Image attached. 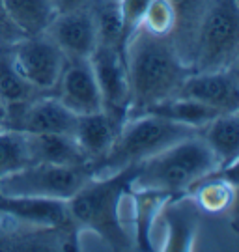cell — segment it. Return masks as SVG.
<instances>
[{"label":"cell","mask_w":239,"mask_h":252,"mask_svg":"<svg viewBox=\"0 0 239 252\" xmlns=\"http://www.w3.org/2000/svg\"><path fill=\"white\" fill-rule=\"evenodd\" d=\"M125 63L131 84V107L127 118L163 99L174 97L187 77L195 71L185 62L176 41L138 28L125 41Z\"/></svg>","instance_id":"obj_1"},{"label":"cell","mask_w":239,"mask_h":252,"mask_svg":"<svg viewBox=\"0 0 239 252\" xmlns=\"http://www.w3.org/2000/svg\"><path fill=\"white\" fill-rule=\"evenodd\" d=\"M133 166L124 170L92 176L69 200V215L75 224L88 228L114 251H127L135 245L122 222V202L131 192Z\"/></svg>","instance_id":"obj_2"},{"label":"cell","mask_w":239,"mask_h":252,"mask_svg":"<svg viewBox=\"0 0 239 252\" xmlns=\"http://www.w3.org/2000/svg\"><path fill=\"white\" fill-rule=\"evenodd\" d=\"M217 168V157L200 133H196L135 164L131 189L159 190L169 196H179L193 190L198 181Z\"/></svg>","instance_id":"obj_3"},{"label":"cell","mask_w":239,"mask_h":252,"mask_svg":"<svg viewBox=\"0 0 239 252\" xmlns=\"http://www.w3.org/2000/svg\"><path fill=\"white\" fill-rule=\"evenodd\" d=\"M196 133H200V129L181 126L167 118L137 114L122 124L112 148L101 161L90 164V168L94 176L124 170Z\"/></svg>","instance_id":"obj_4"},{"label":"cell","mask_w":239,"mask_h":252,"mask_svg":"<svg viewBox=\"0 0 239 252\" xmlns=\"http://www.w3.org/2000/svg\"><path fill=\"white\" fill-rule=\"evenodd\" d=\"M238 0H205L193 39L195 71L234 67L238 56Z\"/></svg>","instance_id":"obj_5"},{"label":"cell","mask_w":239,"mask_h":252,"mask_svg":"<svg viewBox=\"0 0 239 252\" xmlns=\"http://www.w3.org/2000/svg\"><path fill=\"white\" fill-rule=\"evenodd\" d=\"M90 164H51L30 162L0 176V194L68 200L92 178Z\"/></svg>","instance_id":"obj_6"},{"label":"cell","mask_w":239,"mask_h":252,"mask_svg":"<svg viewBox=\"0 0 239 252\" xmlns=\"http://www.w3.org/2000/svg\"><path fill=\"white\" fill-rule=\"evenodd\" d=\"M88 60L98 81L103 110L124 124L131 107V84L124 49L98 43Z\"/></svg>","instance_id":"obj_7"},{"label":"cell","mask_w":239,"mask_h":252,"mask_svg":"<svg viewBox=\"0 0 239 252\" xmlns=\"http://www.w3.org/2000/svg\"><path fill=\"white\" fill-rule=\"evenodd\" d=\"M9 56L17 71L37 92H54L68 60L45 34L23 36Z\"/></svg>","instance_id":"obj_8"},{"label":"cell","mask_w":239,"mask_h":252,"mask_svg":"<svg viewBox=\"0 0 239 252\" xmlns=\"http://www.w3.org/2000/svg\"><path fill=\"white\" fill-rule=\"evenodd\" d=\"M77 114L71 112L56 95L34 97L25 105L6 108L0 129L17 131L25 135L35 133H66L71 135L75 129Z\"/></svg>","instance_id":"obj_9"},{"label":"cell","mask_w":239,"mask_h":252,"mask_svg":"<svg viewBox=\"0 0 239 252\" xmlns=\"http://www.w3.org/2000/svg\"><path fill=\"white\" fill-rule=\"evenodd\" d=\"M176 95H183L219 112H236L239 108V81L236 65L213 71H193L179 86Z\"/></svg>","instance_id":"obj_10"},{"label":"cell","mask_w":239,"mask_h":252,"mask_svg":"<svg viewBox=\"0 0 239 252\" xmlns=\"http://www.w3.org/2000/svg\"><path fill=\"white\" fill-rule=\"evenodd\" d=\"M66 58H90L98 47V32L90 8L58 11L43 32Z\"/></svg>","instance_id":"obj_11"},{"label":"cell","mask_w":239,"mask_h":252,"mask_svg":"<svg viewBox=\"0 0 239 252\" xmlns=\"http://www.w3.org/2000/svg\"><path fill=\"white\" fill-rule=\"evenodd\" d=\"M54 92L77 116L103 110L98 81L88 58H68Z\"/></svg>","instance_id":"obj_12"},{"label":"cell","mask_w":239,"mask_h":252,"mask_svg":"<svg viewBox=\"0 0 239 252\" xmlns=\"http://www.w3.org/2000/svg\"><path fill=\"white\" fill-rule=\"evenodd\" d=\"M0 215L15 219L37 228L64 230L73 224L66 200L34 198V196H4L0 194Z\"/></svg>","instance_id":"obj_13"},{"label":"cell","mask_w":239,"mask_h":252,"mask_svg":"<svg viewBox=\"0 0 239 252\" xmlns=\"http://www.w3.org/2000/svg\"><path fill=\"white\" fill-rule=\"evenodd\" d=\"M120 127H122V122L106 114L105 110H98V112L77 116L75 129L71 135L82 153L86 155L90 164H94L101 161L112 148Z\"/></svg>","instance_id":"obj_14"},{"label":"cell","mask_w":239,"mask_h":252,"mask_svg":"<svg viewBox=\"0 0 239 252\" xmlns=\"http://www.w3.org/2000/svg\"><path fill=\"white\" fill-rule=\"evenodd\" d=\"M25 135V133H23ZM28 164L30 162H51V164H90L73 135L66 133H35L25 135Z\"/></svg>","instance_id":"obj_15"},{"label":"cell","mask_w":239,"mask_h":252,"mask_svg":"<svg viewBox=\"0 0 239 252\" xmlns=\"http://www.w3.org/2000/svg\"><path fill=\"white\" fill-rule=\"evenodd\" d=\"M163 220L169 228V239L163 251H191L198 224V206L195 198L187 200L183 194L172 196L161 209Z\"/></svg>","instance_id":"obj_16"},{"label":"cell","mask_w":239,"mask_h":252,"mask_svg":"<svg viewBox=\"0 0 239 252\" xmlns=\"http://www.w3.org/2000/svg\"><path fill=\"white\" fill-rule=\"evenodd\" d=\"M200 136L219 161V168L238 162L239 155V116L236 112H222L200 129Z\"/></svg>","instance_id":"obj_17"},{"label":"cell","mask_w":239,"mask_h":252,"mask_svg":"<svg viewBox=\"0 0 239 252\" xmlns=\"http://www.w3.org/2000/svg\"><path fill=\"white\" fill-rule=\"evenodd\" d=\"M142 114H155V116L167 118V120H172V122L181 124V126L202 129L205 124H209L213 118L222 114V112L207 107L204 103L183 97V95H174V97L163 99L148 107Z\"/></svg>","instance_id":"obj_18"},{"label":"cell","mask_w":239,"mask_h":252,"mask_svg":"<svg viewBox=\"0 0 239 252\" xmlns=\"http://www.w3.org/2000/svg\"><path fill=\"white\" fill-rule=\"evenodd\" d=\"M9 21L23 36L43 34L56 15L51 0H2Z\"/></svg>","instance_id":"obj_19"},{"label":"cell","mask_w":239,"mask_h":252,"mask_svg":"<svg viewBox=\"0 0 239 252\" xmlns=\"http://www.w3.org/2000/svg\"><path fill=\"white\" fill-rule=\"evenodd\" d=\"M133 196L135 204V245L140 251H151V228L155 219L161 215V209L167 204V200L172 198L165 192L159 190H148V189H131L129 192Z\"/></svg>","instance_id":"obj_20"},{"label":"cell","mask_w":239,"mask_h":252,"mask_svg":"<svg viewBox=\"0 0 239 252\" xmlns=\"http://www.w3.org/2000/svg\"><path fill=\"white\" fill-rule=\"evenodd\" d=\"M88 8L98 32V43L124 49L125 34L118 0H90Z\"/></svg>","instance_id":"obj_21"},{"label":"cell","mask_w":239,"mask_h":252,"mask_svg":"<svg viewBox=\"0 0 239 252\" xmlns=\"http://www.w3.org/2000/svg\"><path fill=\"white\" fill-rule=\"evenodd\" d=\"M193 189L195 192V202L198 207H202L209 213H219L226 207L234 204L236 196V180L230 178H217L215 172L205 176L202 181H198Z\"/></svg>","instance_id":"obj_22"},{"label":"cell","mask_w":239,"mask_h":252,"mask_svg":"<svg viewBox=\"0 0 239 252\" xmlns=\"http://www.w3.org/2000/svg\"><path fill=\"white\" fill-rule=\"evenodd\" d=\"M34 86L17 71L11 56H0V103L6 108L25 105L35 97Z\"/></svg>","instance_id":"obj_23"},{"label":"cell","mask_w":239,"mask_h":252,"mask_svg":"<svg viewBox=\"0 0 239 252\" xmlns=\"http://www.w3.org/2000/svg\"><path fill=\"white\" fill-rule=\"evenodd\" d=\"M28 164L25 135L0 129V176Z\"/></svg>","instance_id":"obj_24"},{"label":"cell","mask_w":239,"mask_h":252,"mask_svg":"<svg viewBox=\"0 0 239 252\" xmlns=\"http://www.w3.org/2000/svg\"><path fill=\"white\" fill-rule=\"evenodd\" d=\"M140 28L157 36H170L176 28V11L169 0H151Z\"/></svg>","instance_id":"obj_25"},{"label":"cell","mask_w":239,"mask_h":252,"mask_svg":"<svg viewBox=\"0 0 239 252\" xmlns=\"http://www.w3.org/2000/svg\"><path fill=\"white\" fill-rule=\"evenodd\" d=\"M150 4L151 0H118V8H120V15L124 23L125 41L142 27V21L146 17Z\"/></svg>","instance_id":"obj_26"},{"label":"cell","mask_w":239,"mask_h":252,"mask_svg":"<svg viewBox=\"0 0 239 252\" xmlns=\"http://www.w3.org/2000/svg\"><path fill=\"white\" fill-rule=\"evenodd\" d=\"M172 4V8L176 11V28L183 23V21H191L195 19V23L198 25V19H200V13H202V8H204L205 0H169ZM174 28V30H176Z\"/></svg>","instance_id":"obj_27"},{"label":"cell","mask_w":239,"mask_h":252,"mask_svg":"<svg viewBox=\"0 0 239 252\" xmlns=\"http://www.w3.org/2000/svg\"><path fill=\"white\" fill-rule=\"evenodd\" d=\"M23 34L19 32L17 28L13 27V23L9 21L6 8H4V2L0 0V39H21Z\"/></svg>","instance_id":"obj_28"},{"label":"cell","mask_w":239,"mask_h":252,"mask_svg":"<svg viewBox=\"0 0 239 252\" xmlns=\"http://www.w3.org/2000/svg\"><path fill=\"white\" fill-rule=\"evenodd\" d=\"M53 2L56 13L58 11H73V9L88 8L90 0H51Z\"/></svg>","instance_id":"obj_29"}]
</instances>
